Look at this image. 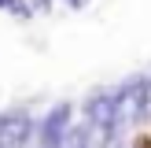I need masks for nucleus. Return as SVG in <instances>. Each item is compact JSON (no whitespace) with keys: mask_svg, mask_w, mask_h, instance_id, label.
Returning <instances> with one entry per match:
<instances>
[{"mask_svg":"<svg viewBox=\"0 0 151 148\" xmlns=\"http://www.w3.org/2000/svg\"><path fill=\"white\" fill-rule=\"evenodd\" d=\"M137 118H144V81H129L118 89V107H114V126L125 130Z\"/></svg>","mask_w":151,"mask_h":148,"instance_id":"nucleus-1","label":"nucleus"},{"mask_svg":"<svg viewBox=\"0 0 151 148\" xmlns=\"http://www.w3.org/2000/svg\"><path fill=\"white\" fill-rule=\"evenodd\" d=\"M29 141V115L26 111H11L0 118V144H26Z\"/></svg>","mask_w":151,"mask_h":148,"instance_id":"nucleus-2","label":"nucleus"},{"mask_svg":"<svg viewBox=\"0 0 151 148\" xmlns=\"http://www.w3.org/2000/svg\"><path fill=\"white\" fill-rule=\"evenodd\" d=\"M66 126H70V107H66V104H59V107L52 111L48 118H44L41 137H37V141H41V144H63V141H66V133H70Z\"/></svg>","mask_w":151,"mask_h":148,"instance_id":"nucleus-3","label":"nucleus"},{"mask_svg":"<svg viewBox=\"0 0 151 148\" xmlns=\"http://www.w3.org/2000/svg\"><path fill=\"white\" fill-rule=\"evenodd\" d=\"M144 118H151V78L144 81Z\"/></svg>","mask_w":151,"mask_h":148,"instance_id":"nucleus-4","label":"nucleus"},{"mask_svg":"<svg viewBox=\"0 0 151 148\" xmlns=\"http://www.w3.org/2000/svg\"><path fill=\"white\" fill-rule=\"evenodd\" d=\"M0 4H4V0H0Z\"/></svg>","mask_w":151,"mask_h":148,"instance_id":"nucleus-5","label":"nucleus"}]
</instances>
